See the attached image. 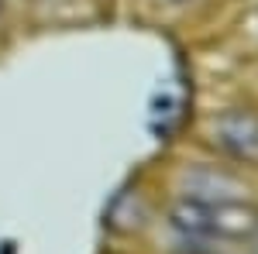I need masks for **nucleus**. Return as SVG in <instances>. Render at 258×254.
<instances>
[{
  "label": "nucleus",
  "mask_w": 258,
  "mask_h": 254,
  "mask_svg": "<svg viewBox=\"0 0 258 254\" xmlns=\"http://www.w3.org/2000/svg\"><path fill=\"white\" fill-rule=\"evenodd\" d=\"M172 227L193 237H220V240H244L258 234V213L248 203H193L179 199L172 206Z\"/></svg>",
  "instance_id": "1"
},
{
  "label": "nucleus",
  "mask_w": 258,
  "mask_h": 254,
  "mask_svg": "<svg viewBox=\"0 0 258 254\" xmlns=\"http://www.w3.org/2000/svg\"><path fill=\"white\" fill-rule=\"evenodd\" d=\"M176 193L179 199H193V203H248L255 189L248 179H241L238 172H231L224 165L189 161L179 168Z\"/></svg>",
  "instance_id": "2"
},
{
  "label": "nucleus",
  "mask_w": 258,
  "mask_h": 254,
  "mask_svg": "<svg viewBox=\"0 0 258 254\" xmlns=\"http://www.w3.org/2000/svg\"><path fill=\"white\" fill-rule=\"evenodd\" d=\"M207 141L220 155L258 165V110L251 107H227L207 120Z\"/></svg>",
  "instance_id": "3"
},
{
  "label": "nucleus",
  "mask_w": 258,
  "mask_h": 254,
  "mask_svg": "<svg viewBox=\"0 0 258 254\" xmlns=\"http://www.w3.org/2000/svg\"><path fill=\"white\" fill-rule=\"evenodd\" d=\"M0 11H4V0H0Z\"/></svg>",
  "instance_id": "4"
}]
</instances>
